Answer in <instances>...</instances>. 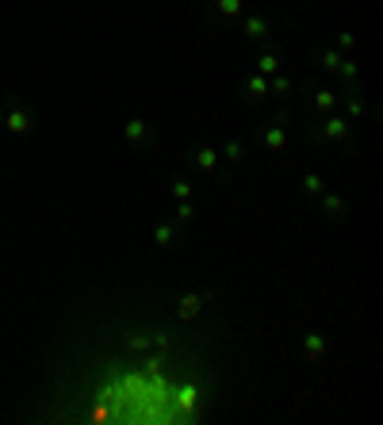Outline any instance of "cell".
Here are the masks:
<instances>
[{"label": "cell", "mask_w": 383, "mask_h": 425, "mask_svg": "<svg viewBox=\"0 0 383 425\" xmlns=\"http://www.w3.org/2000/svg\"><path fill=\"white\" fill-rule=\"evenodd\" d=\"M207 299H211V291H192V295H184L180 306H176V318H180V322H192L196 314L203 311V303H207Z\"/></svg>", "instance_id": "6da1fadb"}, {"label": "cell", "mask_w": 383, "mask_h": 425, "mask_svg": "<svg viewBox=\"0 0 383 425\" xmlns=\"http://www.w3.org/2000/svg\"><path fill=\"white\" fill-rule=\"evenodd\" d=\"M322 138L326 142H349V119H326L322 123Z\"/></svg>", "instance_id": "7a4b0ae2"}, {"label": "cell", "mask_w": 383, "mask_h": 425, "mask_svg": "<svg viewBox=\"0 0 383 425\" xmlns=\"http://www.w3.org/2000/svg\"><path fill=\"white\" fill-rule=\"evenodd\" d=\"M303 353H307V360H311V364H314V360H322V356H326L322 333H307V337H303Z\"/></svg>", "instance_id": "3957f363"}, {"label": "cell", "mask_w": 383, "mask_h": 425, "mask_svg": "<svg viewBox=\"0 0 383 425\" xmlns=\"http://www.w3.org/2000/svg\"><path fill=\"white\" fill-rule=\"evenodd\" d=\"M245 35H249V38H264V35H269V19H264V16H249V19H245Z\"/></svg>", "instance_id": "277c9868"}, {"label": "cell", "mask_w": 383, "mask_h": 425, "mask_svg": "<svg viewBox=\"0 0 383 425\" xmlns=\"http://www.w3.org/2000/svg\"><path fill=\"white\" fill-rule=\"evenodd\" d=\"M245 92H249L253 100H261V96H269V77H261V73H253V77L245 81Z\"/></svg>", "instance_id": "5b68a950"}, {"label": "cell", "mask_w": 383, "mask_h": 425, "mask_svg": "<svg viewBox=\"0 0 383 425\" xmlns=\"http://www.w3.org/2000/svg\"><path fill=\"white\" fill-rule=\"evenodd\" d=\"M257 73H261V77H276L280 73V58L276 54H261V58H257Z\"/></svg>", "instance_id": "8992f818"}, {"label": "cell", "mask_w": 383, "mask_h": 425, "mask_svg": "<svg viewBox=\"0 0 383 425\" xmlns=\"http://www.w3.org/2000/svg\"><path fill=\"white\" fill-rule=\"evenodd\" d=\"M264 146H269L272 153H280V149L287 146V134H284L280 127H269V130H264Z\"/></svg>", "instance_id": "52a82bcc"}, {"label": "cell", "mask_w": 383, "mask_h": 425, "mask_svg": "<svg viewBox=\"0 0 383 425\" xmlns=\"http://www.w3.org/2000/svg\"><path fill=\"white\" fill-rule=\"evenodd\" d=\"M322 207L330 218H341L345 215V203H341V196H333V191H322Z\"/></svg>", "instance_id": "ba28073f"}, {"label": "cell", "mask_w": 383, "mask_h": 425, "mask_svg": "<svg viewBox=\"0 0 383 425\" xmlns=\"http://www.w3.org/2000/svg\"><path fill=\"white\" fill-rule=\"evenodd\" d=\"M314 107H318L322 115H330L333 107H337V96H333L330 88H318V96H314Z\"/></svg>", "instance_id": "9c48e42d"}, {"label": "cell", "mask_w": 383, "mask_h": 425, "mask_svg": "<svg viewBox=\"0 0 383 425\" xmlns=\"http://www.w3.org/2000/svg\"><path fill=\"white\" fill-rule=\"evenodd\" d=\"M127 138H131V142H146L149 138V123L131 119V123H127Z\"/></svg>", "instance_id": "30bf717a"}, {"label": "cell", "mask_w": 383, "mask_h": 425, "mask_svg": "<svg viewBox=\"0 0 383 425\" xmlns=\"http://www.w3.org/2000/svg\"><path fill=\"white\" fill-rule=\"evenodd\" d=\"M196 165H200L203 173H211V169L218 165V149H211V146H207V149H200V153H196Z\"/></svg>", "instance_id": "8fae6325"}, {"label": "cell", "mask_w": 383, "mask_h": 425, "mask_svg": "<svg viewBox=\"0 0 383 425\" xmlns=\"http://www.w3.org/2000/svg\"><path fill=\"white\" fill-rule=\"evenodd\" d=\"M215 8H218V16L238 19V12H242V0H215Z\"/></svg>", "instance_id": "7c38bea8"}, {"label": "cell", "mask_w": 383, "mask_h": 425, "mask_svg": "<svg viewBox=\"0 0 383 425\" xmlns=\"http://www.w3.org/2000/svg\"><path fill=\"white\" fill-rule=\"evenodd\" d=\"M157 245H173V238H176V226H169V222H161V226H157Z\"/></svg>", "instance_id": "4fadbf2b"}, {"label": "cell", "mask_w": 383, "mask_h": 425, "mask_svg": "<svg viewBox=\"0 0 383 425\" xmlns=\"http://www.w3.org/2000/svg\"><path fill=\"white\" fill-rule=\"evenodd\" d=\"M303 184H307V191H314V196H322V191H326V180H322L318 173H307Z\"/></svg>", "instance_id": "5bb4252c"}, {"label": "cell", "mask_w": 383, "mask_h": 425, "mask_svg": "<svg viewBox=\"0 0 383 425\" xmlns=\"http://www.w3.org/2000/svg\"><path fill=\"white\" fill-rule=\"evenodd\" d=\"M242 153H245L242 142H234V138H230V142H226V149H222V157H226V161H234V165L242 161Z\"/></svg>", "instance_id": "9a60e30c"}, {"label": "cell", "mask_w": 383, "mask_h": 425, "mask_svg": "<svg viewBox=\"0 0 383 425\" xmlns=\"http://www.w3.org/2000/svg\"><path fill=\"white\" fill-rule=\"evenodd\" d=\"M337 69H341V77H345L349 85L357 81V61H345V58H341V65H337Z\"/></svg>", "instance_id": "2e32d148"}, {"label": "cell", "mask_w": 383, "mask_h": 425, "mask_svg": "<svg viewBox=\"0 0 383 425\" xmlns=\"http://www.w3.org/2000/svg\"><path fill=\"white\" fill-rule=\"evenodd\" d=\"M269 92H280V96H287V92H291V81H287V77H276V81H269Z\"/></svg>", "instance_id": "e0dca14e"}, {"label": "cell", "mask_w": 383, "mask_h": 425, "mask_svg": "<svg viewBox=\"0 0 383 425\" xmlns=\"http://www.w3.org/2000/svg\"><path fill=\"white\" fill-rule=\"evenodd\" d=\"M188 196H192V184L188 180H176L173 184V200H188Z\"/></svg>", "instance_id": "ac0fdd59"}, {"label": "cell", "mask_w": 383, "mask_h": 425, "mask_svg": "<svg viewBox=\"0 0 383 425\" xmlns=\"http://www.w3.org/2000/svg\"><path fill=\"white\" fill-rule=\"evenodd\" d=\"M322 65H326V69H337V65H341V54L326 50V54H322Z\"/></svg>", "instance_id": "d6986e66"}, {"label": "cell", "mask_w": 383, "mask_h": 425, "mask_svg": "<svg viewBox=\"0 0 383 425\" xmlns=\"http://www.w3.org/2000/svg\"><path fill=\"white\" fill-rule=\"evenodd\" d=\"M192 215H196V211H192V203H180V207H176V222H188Z\"/></svg>", "instance_id": "ffe728a7"}, {"label": "cell", "mask_w": 383, "mask_h": 425, "mask_svg": "<svg viewBox=\"0 0 383 425\" xmlns=\"http://www.w3.org/2000/svg\"><path fill=\"white\" fill-rule=\"evenodd\" d=\"M360 111H364V100H360V92H357L353 100H349V115H360Z\"/></svg>", "instance_id": "44dd1931"}, {"label": "cell", "mask_w": 383, "mask_h": 425, "mask_svg": "<svg viewBox=\"0 0 383 425\" xmlns=\"http://www.w3.org/2000/svg\"><path fill=\"white\" fill-rule=\"evenodd\" d=\"M353 43H357V38L349 35V31H341V35H337V46H341V50H353Z\"/></svg>", "instance_id": "7402d4cb"}, {"label": "cell", "mask_w": 383, "mask_h": 425, "mask_svg": "<svg viewBox=\"0 0 383 425\" xmlns=\"http://www.w3.org/2000/svg\"><path fill=\"white\" fill-rule=\"evenodd\" d=\"M8 123H12V130H23V127H27V119H23V115H12Z\"/></svg>", "instance_id": "603a6c76"}]
</instances>
